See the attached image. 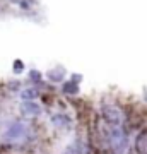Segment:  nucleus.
Masks as SVG:
<instances>
[{
    "label": "nucleus",
    "mask_w": 147,
    "mask_h": 154,
    "mask_svg": "<svg viewBox=\"0 0 147 154\" xmlns=\"http://www.w3.org/2000/svg\"><path fill=\"white\" fill-rule=\"evenodd\" d=\"M29 139H31V127L29 123L22 120H14L11 122L7 128L4 130V142L7 144H26L29 142Z\"/></svg>",
    "instance_id": "1"
},
{
    "label": "nucleus",
    "mask_w": 147,
    "mask_h": 154,
    "mask_svg": "<svg viewBox=\"0 0 147 154\" xmlns=\"http://www.w3.org/2000/svg\"><path fill=\"white\" fill-rule=\"evenodd\" d=\"M103 134H104V137H106L109 147H111V151L115 154H127V151H128V135H127L123 127L121 125H116V127L106 125Z\"/></svg>",
    "instance_id": "2"
},
{
    "label": "nucleus",
    "mask_w": 147,
    "mask_h": 154,
    "mask_svg": "<svg viewBox=\"0 0 147 154\" xmlns=\"http://www.w3.org/2000/svg\"><path fill=\"white\" fill-rule=\"evenodd\" d=\"M101 116H103V120L106 125L109 127H116V125H121V122H123V115H121V111L113 105H103L101 106Z\"/></svg>",
    "instance_id": "3"
},
{
    "label": "nucleus",
    "mask_w": 147,
    "mask_h": 154,
    "mask_svg": "<svg viewBox=\"0 0 147 154\" xmlns=\"http://www.w3.org/2000/svg\"><path fill=\"white\" fill-rule=\"evenodd\" d=\"M51 123H53L57 128H63V130H69L70 128V116L65 115V113H55V115H51Z\"/></svg>",
    "instance_id": "4"
},
{
    "label": "nucleus",
    "mask_w": 147,
    "mask_h": 154,
    "mask_svg": "<svg viewBox=\"0 0 147 154\" xmlns=\"http://www.w3.org/2000/svg\"><path fill=\"white\" fill-rule=\"evenodd\" d=\"M21 111L27 116H39L41 115V106L34 101H24L21 105Z\"/></svg>",
    "instance_id": "5"
},
{
    "label": "nucleus",
    "mask_w": 147,
    "mask_h": 154,
    "mask_svg": "<svg viewBox=\"0 0 147 154\" xmlns=\"http://www.w3.org/2000/svg\"><path fill=\"white\" fill-rule=\"evenodd\" d=\"M135 149H137L139 154H147V130H142V132L137 135Z\"/></svg>",
    "instance_id": "6"
},
{
    "label": "nucleus",
    "mask_w": 147,
    "mask_h": 154,
    "mask_svg": "<svg viewBox=\"0 0 147 154\" xmlns=\"http://www.w3.org/2000/svg\"><path fill=\"white\" fill-rule=\"evenodd\" d=\"M38 98V91L34 88H29L26 91H22L21 93V99L22 101H34V99Z\"/></svg>",
    "instance_id": "7"
},
{
    "label": "nucleus",
    "mask_w": 147,
    "mask_h": 154,
    "mask_svg": "<svg viewBox=\"0 0 147 154\" xmlns=\"http://www.w3.org/2000/svg\"><path fill=\"white\" fill-rule=\"evenodd\" d=\"M62 91H63L65 94H77L79 86H77L75 82H65L63 86H62Z\"/></svg>",
    "instance_id": "8"
},
{
    "label": "nucleus",
    "mask_w": 147,
    "mask_h": 154,
    "mask_svg": "<svg viewBox=\"0 0 147 154\" xmlns=\"http://www.w3.org/2000/svg\"><path fill=\"white\" fill-rule=\"evenodd\" d=\"M46 75H48V79L50 81H53V82H60L62 79H63V70H51V72H48V74H46Z\"/></svg>",
    "instance_id": "9"
},
{
    "label": "nucleus",
    "mask_w": 147,
    "mask_h": 154,
    "mask_svg": "<svg viewBox=\"0 0 147 154\" xmlns=\"http://www.w3.org/2000/svg\"><path fill=\"white\" fill-rule=\"evenodd\" d=\"M29 79H31V81H34V82H39V81H41V74H39L38 70H31Z\"/></svg>",
    "instance_id": "10"
},
{
    "label": "nucleus",
    "mask_w": 147,
    "mask_h": 154,
    "mask_svg": "<svg viewBox=\"0 0 147 154\" xmlns=\"http://www.w3.org/2000/svg\"><path fill=\"white\" fill-rule=\"evenodd\" d=\"M22 69H24V63H22L21 60H16V62H14V72H21Z\"/></svg>",
    "instance_id": "11"
}]
</instances>
